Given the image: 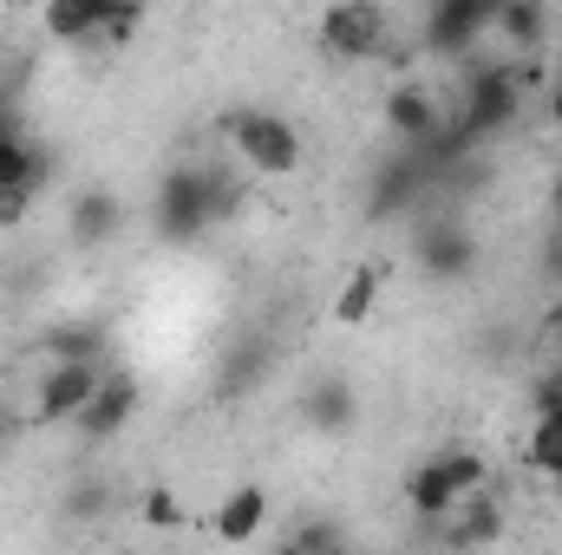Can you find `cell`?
Here are the masks:
<instances>
[{"label": "cell", "mask_w": 562, "mask_h": 555, "mask_svg": "<svg viewBox=\"0 0 562 555\" xmlns=\"http://www.w3.org/2000/svg\"><path fill=\"white\" fill-rule=\"evenodd\" d=\"M491 13H497V0H438L425 13V46L431 53H471L491 33Z\"/></svg>", "instance_id": "10"}, {"label": "cell", "mask_w": 562, "mask_h": 555, "mask_svg": "<svg viewBox=\"0 0 562 555\" xmlns=\"http://www.w3.org/2000/svg\"><path fill=\"white\" fill-rule=\"evenodd\" d=\"M431 203V170H425L419 157H406V150H393L386 163H373V177H367V216L373 223H393V216H413Z\"/></svg>", "instance_id": "7"}, {"label": "cell", "mask_w": 562, "mask_h": 555, "mask_svg": "<svg viewBox=\"0 0 562 555\" xmlns=\"http://www.w3.org/2000/svg\"><path fill=\"white\" fill-rule=\"evenodd\" d=\"M327 550H340V530L334 523H301V536H294L288 555H327Z\"/></svg>", "instance_id": "28"}, {"label": "cell", "mask_w": 562, "mask_h": 555, "mask_svg": "<svg viewBox=\"0 0 562 555\" xmlns=\"http://www.w3.org/2000/svg\"><path fill=\"white\" fill-rule=\"evenodd\" d=\"M112 366H79V360H53L40 373V393H33V424L53 431V424H79V412L92 406V393L105 386Z\"/></svg>", "instance_id": "6"}, {"label": "cell", "mask_w": 562, "mask_h": 555, "mask_svg": "<svg viewBox=\"0 0 562 555\" xmlns=\"http://www.w3.org/2000/svg\"><path fill=\"white\" fill-rule=\"evenodd\" d=\"M269 373H276V340H269V333H243V340L223 353L216 393H223V399H249V393H256Z\"/></svg>", "instance_id": "12"}, {"label": "cell", "mask_w": 562, "mask_h": 555, "mask_svg": "<svg viewBox=\"0 0 562 555\" xmlns=\"http://www.w3.org/2000/svg\"><path fill=\"white\" fill-rule=\"evenodd\" d=\"M46 177H53L46 144L26 132L20 105H7V99H0V190H33V196H40V183H46Z\"/></svg>", "instance_id": "8"}, {"label": "cell", "mask_w": 562, "mask_h": 555, "mask_svg": "<svg viewBox=\"0 0 562 555\" xmlns=\"http://www.w3.org/2000/svg\"><path fill=\"white\" fill-rule=\"evenodd\" d=\"M353 418H360V399H353V386H347V380H334V373H321V380L301 393V424H307V431H321V438L353 431Z\"/></svg>", "instance_id": "14"}, {"label": "cell", "mask_w": 562, "mask_h": 555, "mask_svg": "<svg viewBox=\"0 0 562 555\" xmlns=\"http://www.w3.org/2000/svg\"><path fill=\"white\" fill-rule=\"evenodd\" d=\"M413 256L431 281H464L477 269V236L464 216H451V203H438V216H425L413 229Z\"/></svg>", "instance_id": "5"}, {"label": "cell", "mask_w": 562, "mask_h": 555, "mask_svg": "<svg viewBox=\"0 0 562 555\" xmlns=\"http://www.w3.org/2000/svg\"><path fill=\"white\" fill-rule=\"evenodd\" d=\"M216 132H223L229 150H236V163L256 170V177H294V170H301V132H294L281 112L229 105V112L216 118Z\"/></svg>", "instance_id": "1"}, {"label": "cell", "mask_w": 562, "mask_h": 555, "mask_svg": "<svg viewBox=\"0 0 562 555\" xmlns=\"http://www.w3.org/2000/svg\"><path fill=\"white\" fill-rule=\"evenodd\" d=\"M491 33H497L510 53H537V46L550 39V13H543L537 0H497V13H491Z\"/></svg>", "instance_id": "20"}, {"label": "cell", "mask_w": 562, "mask_h": 555, "mask_svg": "<svg viewBox=\"0 0 562 555\" xmlns=\"http://www.w3.org/2000/svg\"><path fill=\"white\" fill-rule=\"evenodd\" d=\"M524 112V86H517V66H477L464 79V99H458V125L471 132V144L497 138L504 125H517Z\"/></svg>", "instance_id": "3"}, {"label": "cell", "mask_w": 562, "mask_h": 555, "mask_svg": "<svg viewBox=\"0 0 562 555\" xmlns=\"http://www.w3.org/2000/svg\"><path fill=\"white\" fill-rule=\"evenodd\" d=\"M327 555H353V550H347V543H340V550H327Z\"/></svg>", "instance_id": "33"}, {"label": "cell", "mask_w": 562, "mask_h": 555, "mask_svg": "<svg viewBox=\"0 0 562 555\" xmlns=\"http://www.w3.org/2000/svg\"><path fill=\"white\" fill-rule=\"evenodd\" d=\"M438 457H445V477H451V490H458V497H477V490H491V464H484L477 451L451 444V451H438Z\"/></svg>", "instance_id": "24"}, {"label": "cell", "mask_w": 562, "mask_h": 555, "mask_svg": "<svg viewBox=\"0 0 562 555\" xmlns=\"http://www.w3.org/2000/svg\"><path fill=\"white\" fill-rule=\"evenodd\" d=\"M406 503H413V517L419 523H451L458 517V490H451V477H445V457L431 451V457H419L413 471H406Z\"/></svg>", "instance_id": "16"}, {"label": "cell", "mask_w": 562, "mask_h": 555, "mask_svg": "<svg viewBox=\"0 0 562 555\" xmlns=\"http://www.w3.org/2000/svg\"><path fill=\"white\" fill-rule=\"evenodd\" d=\"M543 327H550V333L562 340V294H557V307H550V320H543Z\"/></svg>", "instance_id": "32"}, {"label": "cell", "mask_w": 562, "mask_h": 555, "mask_svg": "<svg viewBox=\"0 0 562 555\" xmlns=\"http://www.w3.org/2000/svg\"><path fill=\"white\" fill-rule=\"evenodd\" d=\"M203 196H210V223H236L243 216V177L229 163H203Z\"/></svg>", "instance_id": "21"}, {"label": "cell", "mask_w": 562, "mask_h": 555, "mask_svg": "<svg viewBox=\"0 0 562 555\" xmlns=\"http://www.w3.org/2000/svg\"><path fill=\"white\" fill-rule=\"evenodd\" d=\"M138 517L150 523V530H183V503H177V490H170V484H150V490H144Z\"/></svg>", "instance_id": "25"}, {"label": "cell", "mask_w": 562, "mask_h": 555, "mask_svg": "<svg viewBox=\"0 0 562 555\" xmlns=\"http://www.w3.org/2000/svg\"><path fill=\"white\" fill-rule=\"evenodd\" d=\"M53 360H79V366H105V327H53L46 333Z\"/></svg>", "instance_id": "22"}, {"label": "cell", "mask_w": 562, "mask_h": 555, "mask_svg": "<svg viewBox=\"0 0 562 555\" xmlns=\"http://www.w3.org/2000/svg\"><path fill=\"white\" fill-rule=\"evenodd\" d=\"M150 229L177 249L203 242L216 223H210V196H203V163H170L157 177V196H150Z\"/></svg>", "instance_id": "2"}, {"label": "cell", "mask_w": 562, "mask_h": 555, "mask_svg": "<svg viewBox=\"0 0 562 555\" xmlns=\"http://www.w3.org/2000/svg\"><path fill=\"white\" fill-rule=\"evenodd\" d=\"M530 464L562 484V412H537V424H530Z\"/></svg>", "instance_id": "23"}, {"label": "cell", "mask_w": 562, "mask_h": 555, "mask_svg": "<svg viewBox=\"0 0 562 555\" xmlns=\"http://www.w3.org/2000/svg\"><path fill=\"white\" fill-rule=\"evenodd\" d=\"M497 536H504V503H497L491 490L464 497V503H458V517L445 523V543H451V550H491Z\"/></svg>", "instance_id": "17"}, {"label": "cell", "mask_w": 562, "mask_h": 555, "mask_svg": "<svg viewBox=\"0 0 562 555\" xmlns=\"http://www.w3.org/2000/svg\"><path fill=\"white\" fill-rule=\"evenodd\" d=\"M99 13H105V0H46L40 26L59 46H99Z\"/></svg>", "instance_id": "19"}, {"label": "cell", "mask_w": 562, "mask_h": 555, "mask_svg": "<svg viewBox=\"0 0 562 555\" xmlns=\"http://www.w3.org/2000/svg\"><path fill=\"white\" fill-rule=\"evenodd\" d=\"M438 125H445V105H438L425 86H393V92H386V132L400 138V150H419Z\"/></svg>", "instance_id": "13"}, {"label": "cell", "mask_w": 562, "mask_h": 555, "mask_svg": "<svg viewBox=\"0 0 562 555\" xmlns=\"http://www.w3.org/2000/svg\"><path fill=\"white\" fill-rule=\"evenodd\" d=\"M321 46H327V59H386L393 13L373 0H340L321 13Z\"/></svg>", "instance_id": "4"}, {"label": "cell", "mask_w": 562, "mask_h": 555, "mask_svg": "<svg viewBox=\"0 0 562 555\" xmlns=\"http://www.w3.org/2000/svg\"><path fill=\"white\" fill-rule=\"evenodd\" d=\"M550 223H557V236H562V177L550 183Z\"/></svg>", "instance_id": "30"}, {"label": "cell", "mask_w": 562, "mask_h": 555, "mask_svg": "<svg viewBox=\"0 0 562 555\" xmlns=\"http://www.w3.org/2000/svg\"><path fill=\"white\" fill-rule=\"evenodd\" d=\"M550 125L562 132V79H557V92H550Z\"/></svg>", "instance_id": "31"}, {"label": "cell", "mask_w": 562, "mask_h": 555, "mask_svg": "<svg viewBox=\"0 0 562 555\" xmlns=\"http://www.w3.org/2000/svg\"><path fill=\"white\" fill-rule=\"evenodd\" d=\"M380 294H386V262H360L353 275L334 287V327H367L373 320V307H380Z\"/></svg>", "instance_id": "18"}, {"label": "cell", "mask_w": 562, "mask_h": 555, "mask_svg": "<svg viewBox=\"0 0 562 555\" xmlns=\"http://www.w3.org/2000/svg\"><path fill=\"white\" fill-rule=\"evenodd\" d=\"M138 26H144V7H119V0H105V13H99V46H125Z\"/></svg>", "instance_id": "26"}, {"label": "cell", "mask_w": 562, "mask_h": 555, "mask_svg": "<svg viewBox=\"0 0 562 555\" xmlns=\"http://www.w3.org/2000/svg\"><path fill=\"white\" fill-rule=\"evenodd\" d=\"M138 406H144V386L125 373V366H112V373H105V386L92 393V406L79 412V424H72V431H79L86 444H112V438L138 418Z\"/></svg>", "instance_id": "9"}, {"label": "cell", "mask_w": 562, "mask_h": 555, "mask_svg": "<svg viewBox=\"0 0 562 555\" xmlns=\"http://www.w3.org/2000/svg\"><path fill=\"white\" fill-rule=\"evenodd\" d=\"M105 503H112V490H105V484H79V490H66V517H79V523H92Z\"/></svg>", "instance_id": "27"}, {"label": "cell", "mask_w": 562, "mask_h": 555, "mask_svg": "<svg viewBox=\"0 0 562 555\" xmlns=\"http://www.w3.org/2000/svg\"><path fill=\"white\" fill-rule=\"evenodd\" d=\"M119 229H125V203H119L112 190H79V196H72V209H66V236H72L79 249H105Z\"/></svg>", "instance_id": "15"}, {"label": "cell", "mask_w": 562, "mask_h": 555, "mask_svg": "<svg viewBox=\"0 0 562 555\" xmlns=\"http://www.w3.org/2000/svg\"><path fill=\"white\" fill-rule=\"evenodd\" d=\"M269 490L262 484H236L223 503H216V517H210V530H216V543H229V550H243V543H256L262 530H269Z\"/></svg>", "instance_id": "11"}, {"label": "cell", "mask_w": 562, "mask_h": 555, "mask_svg": "<svg viewBox=\"0 0 562 555\" xmlns=\"http://www.w3.org/2000/svg\"><path fill=\"white\" fill-rule=\"evenodd\" d=\"M33 209V190H0V229H20Z\"/></svg>", "instance_id": "29"}]
</instances>
